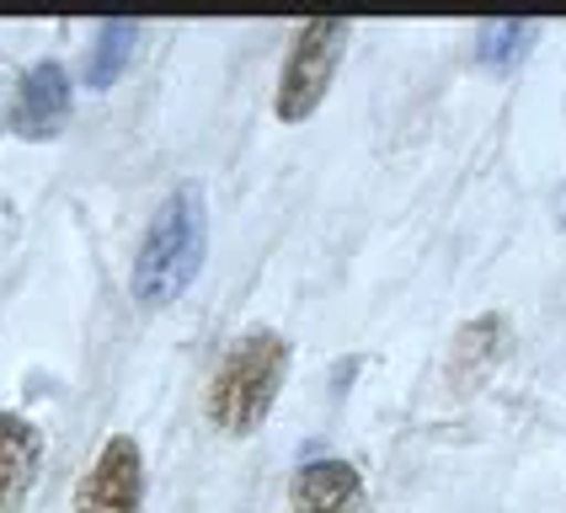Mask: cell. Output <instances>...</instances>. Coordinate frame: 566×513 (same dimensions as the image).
<instances>
[{
	"label": "cell",
	"instance_id": "obj_8",
	"mask_svg": "<svg viewBox=\"0 0 566 513\" xmlns=\"http://www.w3.org/2000/svg\"><path fill=\"white\" fill-rule=\"evenodd\" d=\"M507 353V321L503 316H475L460 326V337H454V358H449V375L454 385H481L497 364H503Z\"/></svg>",
	"mask_w": 566,
	"mask_h": 513
},
{
	"label": "cell",
	"instance_id": "obj_2",
	"mask_svg": "<svg viewBox=\"0 0 566 513\" xmlns=\"http://www.w3.org/2000/svg\"><path fill=\"white\" fill-rule=\"evenodd\" d=\"M289 375V343L279 332L256 326L247 337H235L230 353L220 358L214 380H209V422L230 433V439H247L262 428V417L273 412Z\"/></svg>",
	"mask_w": 566,
	"mask_h": 513
},
{
	"label": "cell",
	"instance_id": "obj_3",
	"mask_svg": "<svg viewBox=\"0 0 566 513\" xmlns=\"http://www.w3.org/2000/svg\"><path fill=\"white\" fill-rule=\"evenodd\" d=\"M343 49H347V22L343 17H315L300 28L289 60H283V75H279V96H273V113L283 124H305L315 107L326 102V86L343 64Z\"/></svg>",
	"mask_w": 566,
	"mask_h": 513
},
{
	"label": "cell",
	"instance_id": "obj_5",
	"mask_svg": "<svg viewBox=\"0 0 566 513\" xmlns=\"http://www.w3.org/2000/svg\"><path fill=\"white\" fill-rule=\"evenodd\" d=\"M70 75H64L60 60H38L17 81V96H11V134L17 139H54L60 124L70 118Z\"/></svg>",
	"mask_w": 566,
	"mask_h": 513
},
{
	"label": "cell",
	"instance_id": "obj_7",
	"mask_svg": "<svg viewBox=\"0 0 566 513\" xmlns=\"http://www.w3.org/2000/svg\"><path fill=\"white\" fill-rule=\"evenodd\" d=\"M38 460H43L38 422H28L17 412H0V513L22 509L32 477H38Z\"/></svg>",
	"mask_w": 566,
	"mask_h": 513
},
{
	"label": "cell",
	"instance_id": "obj_10",
	"mask_svg": "<svg viewBox=\"0 0 566 513\" xmlns=\"http://www.w3.org/2000/svg\"><path fill=\"white\" fill-rule=\"evenodd\" d=\"M539 38L535 22H481L475 32V60L492 64V70H507L530 54V43Z\"/></svg>",
	"mask_w": 566,
	"mask_h": 513
},
{
	"label": "cell",
	"instance_id": "obj_9",
	"mask_svg": "<svg viewBox=\"0 0 566 513\" xmlns=\"http://www.w3.org/2000/svg\"><path fill=\"white\" fill-rule=\"evenodd\" d=\"M134 43H139V22H128V17L96 28V43H92V54H86V86L92 92H107L124 75L128 60H134Z\"/></svg>",
	"mask_w": 566,
	"mask_h": 513
},
{
	"label": "cell",
	"instance_id": "obj_1",
	"mask_svg": "<svg viewBox=\"0 0 566 513\" xmlns=\"http://www.w3.org/2000/svg\"><path fill=\"white\" fill-rule=\"evenodd\" d=\"M209 252V198L198 182H182L160 198V209L145 224V241L134 256V300L139 305H171L198 279Z\"/></svg>",
	"mask_w": 566,
	"mask_h": 513
},
{
	"label": "cell",
	"instance_id": "obj_4",
	"mask_svg": "<svg viewBox=\"0 0 566 513\" xmlns=\"http://www.w3.org/2000/svg\"><path fill=\"white\" fill-rule=\"evenodd\" d=\"M145 509V454L128 433L102 439L96 460L81 477L75 513H139Z\"/></svg>",
	"mask_w": 566,
	"mask_h": 513
},
{
	"label": "cell",
	"instance_id": "obj_6",
	"mask_svg": "<svg viewBox=\"0 0 566 513\" xmlns=\"http://www.w3.org/2000/svg\"><path fill=\"white\" fill-rule=\"evenodd\" d=\"M364 477L347 460H311L289 481V513H358Z\"/></svg>",
	"mask_w": 566,
	"mask_h": 513
}]
</instances>
